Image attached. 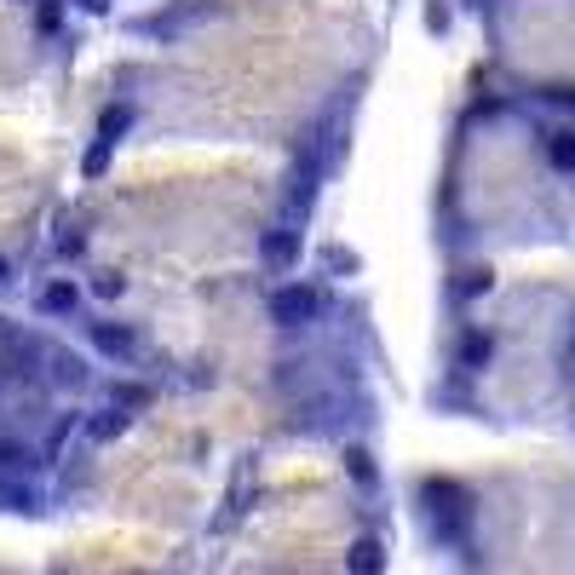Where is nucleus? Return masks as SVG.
Wrapping results in <instances>:
<instances>
[{"mask_svg":"<svg viewBox=\"0 0 575 575\" xmlns=\"http://www.w3.org/2000/svg\"><path fill=\"white\" fill-rule=\"evenodd\" d=\"M345 570H351V575H380V570H386L380 541H374V535H357V541H351V558H345Z\"/></svg>","mask_w":575,"mask_h":575,"instance_id":"7ed1b4c3","label":"nucleus"},{"mask_svg":"<svg viewBox=\"0 0 575 575\" xmlns=\"http://www.w3.org/2000/svg\"><path fill=\"white\" fill-rule=\"evenodd\" d=\"M259 253H265V265H294L299 259V230H265Z\"/></svg>","mask_w":575,"mask_h":575,"instance_id":"20e7f679","label":"nucleus"},{"mask_svg":"<svg viewBox=\"0 0 575 575\" xmlns=\"http://www.w3.org/2000/svg\"><path fill=\"white\" fill-rule=\"evenodd\" d=\"M18 466H35V449H29V443H12V437H0V472H18Z\"/></svg>","mask_w":575,"mask_h":575,"instance_id":"6e6552de","label":"nucleus"},{"mask_svg":"<svg viewBox=\"0 0 575 575\" xmlns=\"http://www.w3.org/2000/svg\"><path fill=\"white\" fill-rule=\"evenodd\" d=\"M75 305H81V288H75V282H52V288H41V311L46 317H69V311H75Z\"/></svg>","mask_w":575,"mask_h":575,"instance_id":"39448f33","label":"nucleus"},{"mask_svg":"<svg viewBox=\"0 0 575 575\" xmlns=\"http://www.w3.org/2000/svg\"><path fill=\"white\" fill-rule=\"evenodd\" d=\"M0 501H6V512H41V495L29 483H0Z\"/></svg>","mask_w":575,"mask_h":575,"instance_id":"423d86ee","label":"nucleus"},{"mask_svg":"<svg viewBox=\"0 0 575 575\" xmlns=\"http://www.w3.org/2000/svg\"><path fill=\"white\" fill-rule=\"evenodd\" d=\"M552 161H558V167H575V133L552 138Z\"/></svg>","mask_w":575,"mask_h":575,"instance_id":"9d476101","label":"nucleus"},{"mask_svg":"<svg viewBox=\"0 0 575 575\" xmlns=\"http://www.w3.org/2000/svg\"><path fill=\"white\" fill-rule=\"evenodd\" d=\"M547 98H552V104H570V110H575V87H552Z\"/></svg>","mask_w":575,"mask_h":575,"instance_id":"ddd939ff","label":"nucleus"},{"mask_svg":"<svg viewBox=\"0 0 575 575\" xmlns=\"http://www.w3.org/2000/svg\"><path fill=\"white\" fill-rule=\"evenodd\" d=\"M0 271H6V265H0Z\"/></svg>","mask_w":575,"mask_h":575,"instance_id":"4468645a","label":"nucleus"},{"mask_svg":"<svg viewBox=\"0 0 575 575\" xmlns=\"http://www.w3.org/2000/svg\"><path fill=\"white\" fill-rule=\"evenodd\" d=\"M345 472H351V483H374V455H368L363 443H351V449H345Z\"/></svg>","mask_w":575,"mask_h":575,"instance_id":"0eeeda50","label":"nucleus"},{"mask_svg":"<svg viewBox=\"0 0 575 575\" xmlns=\"http://www.w3.org/2000/svg\"><path fill=\"white\" fill-rule=\"evenodd\" d=\"M317 305H322V294L311 288V282H288V288H276L271 294V317L276 322H311L317 317Z\"/></svg>","mask_w":575,"mask_h":575,"instance_id":"f257e3e1","label":"nucleus"},{"mask_svg":"<svg viewBox=\"0 0 575 575\" xmlns=\"http://www.w3.org/2000/svg\"><path fill=\"white\" fill-rule=\"evenodd\" d=\"M144 397H150L144 386H115V409H138Z\"/></svg>","mask_w":575,"mask_h":575,"instance_id":"9b49d317","label":"nucleus"},{"mask_svg":"<svg viewBox=\"0 0 575 575\" xmlns=\"http://www.w3.org/2000/svg\"><path fill=\"white\" fill-rule=\"evenodd\" d=\"M115 432H127V414H121V409H104L98 420H87V437H98V443L115 437Z\"/></svg>","mask_w":575,"mask_h":575,"instance_id":"1a4fd4ad","label":"nucleus"},{"mask_svg":"<svg viewBox=\"0 0 575 575\" xmlns=\"http://www.w3.org/2000/svg\"><path fill=\"white\" fill-rule=\"evenodd\" d=\"M92 345H98V351H110V357H121V363H133L138 357V340H133V328H121V322H98V328H92Z\"/></svg>","mask_w":575,"mask_h":575,"instance_id":"f03ea898","label":"nucleus"},{"mask_svg":"<svg viewBox=\"0 0 575 575\" xmlns=\"http://www.w3.org/2000/svg\"><path fill=\"white\" fill-rule=\"evenodd\" d=\"M478 288H489V271H472L466 282H460V294H478Z\"/></svg>","mask_w":575,"mask_h":575,"instance_id":"f8f14e48","label":"nucleus"}]
</instances>
